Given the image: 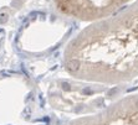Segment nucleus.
Instances as JSON below:
<instances>
[{"instance_id":"nucleus-3","label":"nucleus","mask_w":138,"mask_h":125,"mask_svg":"<svg viewBox=\"0 0 138 125\" xmlns=\"http://www.w3.org/2000/svg\"><path fill=\"white\" fill-rule=\"evenodd\" d=\"M65 125H138V94L126 95L102 112L77 118Z\"/></svg>"},{"instance_id":"nucleus-1","label":"nucleus","mask_w":138,"mask_h":125,"mask_svg":"<svg viewBox=\"0 0 138 125\" xmlns=\"http://www.w3.org/2000/svg\"><path fill=\"white\" fill-rule=\"evenodd\" d=\"M63 67L76 79L102 84L138 77V0L83 28L65 50Z\"/></svg>"},{"instance_id":"nucleus-2","label":"nucleus","mask_w":138,"mask_h":125,"mask_svg":"<svg viewBox=\"0 0 138 125\" xmlns=\"http://www.w3.org/2000/svg\"><path fill=\"white\" fill-rule=\"evenodd\" d=\"M132 0H54L56 11L81 21H101L116 15Z\"/></svg>"}]
</instances>
